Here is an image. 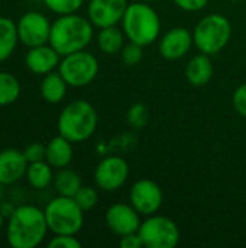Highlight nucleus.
Listing matches in <instances>:
<instances>
[{
    "mask_svg": "<svg viewBox=\"0 0 246 248\" xmlns=\"http://www.w3.org/2000/svg\"><path fill=\"white\" fill-rule=\"evenodd\" d=\"M45 212L35 205L16 206L7 221L6 238L12 248H36L46 237Z\"/></svg>",
    "mask_w": 246,
    "mask_h": 248,
    "instance_id": "1",
    "label": "nucleus"
},
{
    "mask_svg": "<svg viewBox=\"0 0 246 248\" xmlns=\"http://www.w3.org/2000/svg\"><path fill=\"white\" fill-rule=\"evenodd\" d=\"M93 23L77 13L61 15L51 25L49 45L61 55L83 51L93 39Z\"/></svg>",
    "mask_w": 246,
    "mask_h": 248,
    "instance_id": "2",
    "label": "nucleus"
},
{
    "mask_svg": "<svg viewBox=\"0 0 246 248\" xmlns=\"http://www.w3.org/2000/svg\"><path fill=\"white\" fill-rule=\"evenodd\" d=\"M120 23L125 36L130 42H136L142 46L155 42L161 33L159 15L145 1L135 0L133 3H129Z\"/></svg>",
    "mask_w": 246,
    "mask_h": 248,
    "instance_id": "3",
    "label": "nucleus"
},
{
    "mask_svg": "<svg viewBox=\"0 0 246 248\" xmlns=\"http://www.w3.org/2000/svg\"><path fill=\"white\" fill-rule=\"evenodd\" d=\"M99 116L87 100H74L68 103L58 116V132L72 144L84 142L91 138L97 129Z\"/></svg>",
    "mask_w": 246,
    "mask_h": 248,
    "instance_id": "4",
    "label": "nucleus"
},
{
    "mask_svg": "<svg viewBox=\"0 0 246 248\" xmlns=\"http://www.w3.org/2000/svg\"><path fill=\"white\" fill-rule=\"evenodd\" d=\"M48 230L54 235H77L84 224V211L74 198L61 196L51 199L45 209Z\"/></svg>",
    "mask_w": 246,
    "mask_h": 248,
    "instance_id": "5",
    "label": "nucleus"
},
{
    "mask_svg": "<svg viewBox=\"0 0 246 248\" xmlns=\"http://www.w3.org/2000/svg\"><path fill=\"white\" fill-rule=\"evenodd\" d=\"M232 36L229 19L220 13H210L199 20L193 31V41L197 49L207 55L220 52Z\"/></svg>",
    "mask_w": 246,
    "mask_h": 248,
    "instance_id": "6",
    "label": "nucleus"
},
{
    "mask_svg": "<svg viewBox=\"0 0 246 248\" xmlns=\"http://www.w3.org/2000/svg\"><path fill=\"white\" fill-rule=\"evenodd\" d=\"M58 71L70 87H84L96 78L99 61L91 52L83 49L64 55L59 61Z\"/></svg>",
    "mask_w": 246,
    "mask_h": 248,
    "instance_id": "7",
    "label": "nucleus"
},
{
    "mask_svg": "<svg viewBox=\"0 0 246 248\" xmlns=\"http://www.w3.org/2000/svg\"><path fill=\"white\" fill-rule=\"evenodd\" d=\"M138 234L146 248H174L181 237L177 224L171 218L155 214L141 222Z\"/></svg>",
    "mask_w": 246,
    "mask_h": 248,
    "instance_id": "8",
    "label": "nucleus"
},
{
    "mask_svg": "<svg viewBox=\"0 0 246 248\" xmlns=\"http://www.w3.org/2000/svg\"><path fill=\"white\" fill-rule=\"evenodd\" d=\"M129 177V164L117 155L104 157L94 170V182L104 192H116Z\"/></svg>",
    "mask_w": 246,
    "mask_h": 248,
    "instance_id": "9",
    "label": "nucleus"
},
{
    "mask_svg": "<svg viewBox=\"0 0 246 248\" xmlns=\"http://www.w3.org/2000/svg\"><path fill=\"white\" fill-rule=\"evenodd\" d=\"M17 25L19 41L28 48L49 42L51 22L41 12H26L20 16Z\"/></svg>",
    "mask_w": 246,
    "mask_h": 248,
    "instance_id": "10",
    "label": "nucleus"
},
{
    "mask_svg": "<svg viewBox=\"0 0 246 248\" xmlns=\"http://www.w3.org/2000/svg\"><path fill=\"white\" fill-rule=\"evenodd\" d=\"M130 205L144 217L157 214L164 202L161 187L151 179H141L135 182L129 190Z\"/></svg>",
    "mask_w": 246,
    "mask_h": 248,
    "instance_id": "11",
    "label": "nucleus"
},
{
    "mask_svg": "<svg viewBox=\"0 0 246 248\" xmlns=\"http://www.w3.org/2000/svg\"><path fill=\"white\" fill-rule=\"evenodd\" d=\"M128 4V0H90L87 17L93 26L99 29L115 26L122 22Z\"/></svg>",
    "mask_w": 246,
    "mask_h": 248,
    "instance_id": "12",
    "label": "nucleus"
},
{
    "mask_svg": "<svg viewBox=\"0 0 246 248\" xmlns=\"http://www.w3.org/2000/svg\"><path fill=\"white\" fill-rule=\"evenodd\" d=\"M107 228L117 237L138 232L141 227V214L128 203L112 205L104 215Z\"/></svg>",
    "mask_w": 246,
    "mask_h": 248,
    "instance_id": "13",
    "label": "nucleus"
},
{
    "mask_svg": "<svg viewBox=\"0 0 246 248\" xmlns=\"http://www.w3.org/2000/svg\"><path fill=\"white\" fill-rule=\"evenodd\" d=\"M193 45V32L183 26H177L161 36L158 49L165 60H180L187 55Z\"/></svg>",
    "mask_w": 246,
    "mask_h": 248,
    "instance_id": "14",
    "label": "nucleus"
},
{
    "mask_svg": "<svg viewBox=\"0 0 246 248\" xmlns=\"http://www.w3.org/2000/svg\"><path fill=\"white\" fill-rule=\"evenodd\" d=\"M28 160L25 154L14 148H6L0 151V183L13 185L26 176Z\"/></svg>",
    "mask_w": 246,
    "mask_h": 248,
    "instance_id": "15",
    "label": "nucleus"
},
{
    "mask_svg": "<svg viewBox=\"0 0 246 248\" xmlns=\"http://www.w3.org/2000/svg\"><path fill=\"white\" fill-rule=\"evenodd\" d=\"M59 57L61 55L49 44H43L29 48L25 55V64L33 74L45 76L59 65Z\"/></svg>",
    "mask_w": 246,
    "mask_h": 248,
    "instance_id": "16",
    "label": "nucleus"
},
{
    "mask_svg": "<svg viewBox=\"0 0 246 248\" xmlns=\"http://www.w3.org/2000/svg\"><path fill=\"white\" fill-rule=\"evenodd\" d=\"M213 77V64L210 61V55L197 54L194 55L186 65V78L194 87L206 86Z\"/></svg>",
    "mask_w": 246,
    "mask_h": 248,
    "instance_id": "17",
    "label": "nucleus"
},
{
    "mask_svg": "<svg viewBox=\"0 0 246 248\" xmlns=\"http://www.w3.org/2000/svg\"><path fill=\"white\" fill-rule=\"evenodd\" d=\"M72 142L58 135L46 144L45 160L52 166V169H65L72 161Z\"/></svg>",
    "mask_w": 246,
    "mask_h": 248,
    "instance_id": "18",
    "label": "nucleus"
},
{
    "mask_svg": "<svg viewBox=\"0 0 246 248\" xmlns=\"http://www.w3.org/2000/svg\"><path fill=\"white\" fill-rule=\"evenodd\" d=\"M67 87L68 84L64 80V77L59 74V71L58 73L51 71L45 74L41 81V96L45 102L51 105H57L64 100L67 94Z\"/></svg>",
    "mask_w": 246,
    "mask_h": 248,
    "instance_id": "19",
    "label": "nucleus"
},
{
    "mask_svg": "<svg viewBox=\"0 0 246 248\" xmlns=\"http://www.w3.org/2000/svg\"><path fill=\"white\" fill-rule=\"evenodd\" d=\"M97 46L101 52L107 55H115L125 46V32L119 29L117 25L101 28L97 35Z\"/></svg>",
    "mask_w": 246,
    "mask_h": 248,
    "instance_id": "20",
    "label": "nucleus"
},
{
    "mask_svg": "<svg viewBox=\"0 0 246 248\" xmlns=\"http://www.w3.org/2000/svg\"><path fill=\"white\" fill-rule=\"evenodd\" d=\"M17 42V25L12 19L0 16V62L14 52Z\"/></svg>",
    "mask_w": 246,
    "mask_h": 248,
    "instance_id": "21",
    "label": "nucleus"
},
{
    "mask_svg": "<svg viewBox=\"0 0 246 248\" xmlns=\"http://www.w3.org/2000/svg\"><path fill=\"white\" fill-rule=\"evenodd\" d=\"M26 179L29 185L35 189H45L54 180L52 166L46 160L29 163L26 170Z\"/></svg>",
    "mask_w": 246,
    "mask_h": 248,
    "instance_id": "22",
    "label": "nucleus"
},
{
    "mask_svg": "<svg viewBox=\"0 0 246 248\" xmlns=\"http://www.w3.org/2000/svg\"><path fill=\"white\" fill-rule=\"evenodd\" d=\"M54 185L58 195L74 198V195L83 186V182L78 173L65 167V169H59V171L54 176Z\"/></svg>",
    "mask_w": 246,
    "mask_h": 248,
    "instance_id": "23",
    "label": "nucleus"
},
{
    "mask_svg": "<svg viewBox=\"0 0 246 248\" xmlns=\"http://www.w3.org/2000/svg\"><path fill=\"white\" fill-rule=\"evenodd\" d=\"M20 83L19 80L6 71H0V106H9L19 99Z\"/></svg>",
    "mask_w": 246,
    "mask_h": 248,
    "instance_id": "24",
    "label": "nucleus"
},
{
    "mask_svg": "<svg viewBox=\"0 0 246 248\" xmlns=\"http://www.w3.org/2000/svg\"><path fill=\"white\" fill-rule=\"evenodd\" d=\"M43 3L51 12L61 16L77 13L81 9L84 0H43Z\"/></svg>",
    "mask_w": 246,
    "mask_h": 248,
    "instance_id": "25",
    "label": "nucleus"
},
{
    "mask_svg": "<svg viewBox=\"0 0 246 248\" xmlns=\"http://www.w3.org/2000/svg\"><path fill=\"white\" fill-rule=\"evenodd\" d=\"M74 201L78 203V206L84 212L86 211H91L97 205V202H99V193L91 186H81L80 190L74 195Z\"/></svg>",
    "mask_w": 246,
    "mask_h": 248,
    "instance_id": "26",
    "label": "nucleus"
},
{
    "mask_svg": "<svg viewBox=\"0 0 246 248\" xmlns=\"http://www.w3.org/2000/svg\"><path fill=\"white\" fill-rule=\"evenodd\" d=\"M120 55H122V61L129 65V67H133L136 65L138 62H141V60L144 58V46L136 44V42H130L126 44L122 51H120Z\"/></svg>",
    "mask_w": 246,
    "mask_h": 248,
    "instance_id": "27",
    "label": "nucleus"
},
{
    "mask_svg": "<svg viewBox=\"0 0 246 248\" xmlns=\"http://www.w3.org/2000/svg\"><path fill=\"white\" fill-rule=\"evenodd\" d=\"M148 121V109L141 105V103H136L133 105L129 112H128V122L135 126V128H141L146 124Z\"/></svg>",
    "mask_w": 246,
    "mask_h": 248,
    "instance_id": "28",
    "label": "nucleus"
},
{
    "mask_svg": "<svg viewBox=\"0 0 246 248\" xmlns=\"http://www.w3.org/2000/svg\"><path fill=\"white\" fill-rule=\"evenodd\" d=\"M28 163H35V161H41L45 160L46 155V145L41 144V142H33L30 145H28L23 151Z\"/></svg>",
    "mask_w": 246,
    "mask_h": 248,
    "instance_id": "29",
    "label": "nucleus"
},
{
    "mask_svg": "<svg viewBox=\"0 0 246 248\" xmlns=\"http://www.w3.org/2000/svg\"><path fill=\"white\" fill-rule=\"evenodd\" d=\"M49 248H80L81 243L75 238V235H55L49 243Z\"/></svg>",
    "mask_w": 246,
    "mask_h": 248,
    "instance_id": "30",
    "label": "nucleus"
},
{
    "mask_svg": "<svg viewBox=\"0 0 246 248\" xmlns=\"http://www.w3.org/2000/svg\"><path fill=\"white\" fill-rule=\"evenodd\" d=\"M232 102H233V108L235 110L241 115L246 118V83L241 84L235 93H233V97H232Z\"/></svg>",
    "mask_w": 246,
    "mask_h": 248,
    "instance_id": "31",
    "label": "nucleus"
},
{
    "mask_svg": "<svg viewBox=\"0 0 246 248\" xmlns=\"http://www.w3.org/2000/svg\"><path fill=\"white\" fill-rule=\"evenodd\" d=\"M210 0H174V3L186 12H199L203 10Z\"/></svg>",
    "mask_w": 246,
    "mask_h": 248,
    "instance_id": "32",
    "label": "nucleus"
},
{
    "mask_svg": "<svg viewBox=\"0 0 246 248\" xmlns=\"http://www.w3.org/2000/svg\"><path fill=\"white\" fill-rule=\"evenodd\" d=\"M120 247L122 248H141L144 247L142 240L138 232H132L128 235L120 237Z\"/></svg>",
    "mask_w": 246,
    "mask_h": 248,
    "instance_id": "33",
    "label": "nucleus"
},
{
    "mask_svg": "<svg viewBox=\"0 0 246 248\" xmlns=\"http://www.w3.org/2000/svg\"><path fill=\"white\" fill-rule=\"evenodd\" d=\"M4 218H6V217L0 212V230H1V228H3V225H4Z\"/></svg>",
    "mask_w": 246,
    "mask_h": 248,
    "instance_id": "34",
    "label": "nucleus"
},
{
    "mask_svg": "<svg viewBox=\"0 0 246 248\" xmlns=\"http://www.w3.org/2000/svg\"><path fill=\"white\" fill-rule=\"evenodd\" d=\"M138 1H145V3H154V1H159V0H138Z\"/></svg>",
    "mask_w": 246,
    "mask_h": 248,
    "instance_id": "35",
    "label": "nucleus"
},
{
    "mask_svg": "<svg viewBox=\"0 0 246 248\" xmlns=\"http://www.w3.org/2000/svg\"><path fill=\"white\" fill-rule=\"evenodd\" d=\"M1 196H3V185L0 183V201H1Z\"/></svg>",
    "mask_w": 246,
    "mask_h": 248,
    "instance_id": "36",
    "label": "nucleus"
},
{
    "mask_svg": "<svg viewBox=\"0 0 246 248\" xmlns=\"http://www.w3.org/2000/svg\"><path fill=\"white\" fill-rule=\"evenodd\" d=\"M229 1H242V0H229Z\"/></svg>",
    "mask_w": 246,
    "mask_h": 248,
    "instance_id": "37",
    "label": "nucleus"
}]
</instances>
